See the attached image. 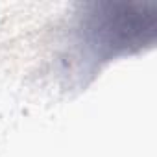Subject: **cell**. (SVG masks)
<instances>
[{"label":"cell","mask_w":157,"mask_h":157,"mask_svg":"<svg viewBox=\"0 0 157 157\" xmlns=\"http://www.w3.org/2000/svg\"><path fill=\"white\" fill-rule=\"evenodd\" d=\"M82 30L100 57L137 52L155 39L157 10L140 2H94L85 8Z\"/></svg>","instance_id":"obj_1"}]
</instances>
